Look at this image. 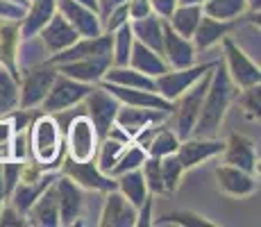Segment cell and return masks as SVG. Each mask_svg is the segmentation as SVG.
<instances>
[{
  "mask_svg": "<svg viewBox=\"0 0 261 227\" xmlns=\"http://www.w3.org/2000/svg\"><path fill=\"white\" fill-rule=\"evenodd\" d=\"M5 200H7V195H5V182H3V173H0V209H3Z\"/></svg>",
  "mask_w": 261,
  "mask_h": 227,
  "instance_id": "cell-53",
  "label": "cell"
},
{
  "mask_svg": "<svg viewBox=\"0 0 261 227\" xmlns=\"http://www.w3.org/2000/svg\"><path fill=\"white\" fill-rule=\"evenodd\" d=\"M216 62H209V64H193V66H187V68H168L166 73L157 75L154 78V87H157V93L164 95L166 100L175 103L179 95L184 93L189 87H193L209 68L214 66Z\"/></svg>",
  "mask_w": 261,
  "mask_h": 227,
  "instance_id": "cell-10",
  "label": "cell"
},
{
  "mask_svg": "<svg viewBox=\"0 0 261 227\" xmlns=\"http://www.w3.org/2000/svg\"><path fill=\"white\" fill-rule=\"evenodd\" d=\"M12 134H14L12 123H9V118L3 114V116H0V148H3V145L12 139Z\"/></svg>",
  "mask_w": 261,
  "mask_h": 227,
  "instance_id": "cell-50",
  "label": "cell"
},
{
  "mask_svg": "<svg viewBox=\"0 0 261 227\" xmlns=\"http://www.w3.org/2000/svg\"><path fill=\"white\" fill-rule=\"evenodd\" d=\"M28 225H39V227H57L59 225V207H57V193H55V184L48 186L34 205L25 214Z\"/></svg>",
  "mask_w": 261,
  "mask_h": 227,
  "instance_id": "cell-26",
  "label": "cell"
},
{
  "mask_svg": "<svg viewBox=\"0 0 261 227\" xmlns=\"http://www.w3.org/2000/svg\"><path fill=\"white\" fill-rule=\"evenodd\" d=\"M59 173L68 175L75 184L82 186L87 191H100V193H107V191L116 189V180L112 175H105L102 170L98 168L95 159L89 161H75L71 157H64L62 166H59Z\"/></svg>",
  "mask_w": 261,
  "mask_h": 227,
  "instance_id": "cell-9",
  "label": "cell"
},
{
  "mask_svg": "<svg viewBox=\"0 0 261 227\" xmlns=\"http://www.w3.org/2000/svg\"><path fill=\"white\" fill-rule=\"evenodd\" d=\"M18 107V78L0 64V116Z\"/></svg>",
  "mask_w": 261,
  "mask_h": 227,
  "instance_id": "cell-37",
  "label": "cell"
},
{
  "mask_svg": "<svg viewBox=\"0 0 261 227\" xmlns=\"http://www.w3.org/2000/svg\"><path fill=\"white\" fill-rule=\"evenodd\" d=\"M225 141L214 139H202V136H189V139H182L177 145V159L179 164L184 166V170L193 168V166L202 164V161L216 157V155L223 153Z\"/></svg>",
  "mask_w": 261,
  "mask_h": 227,
  "instance_id": "cell-19",
  "label": "cell"
},
{
  "mask_svg": "<svg viewBox=\"0 0 261 227\" xmlns=\"http://www.w3.org/2000/svg\"><path fill=\"white\" fill-rule=\"evenodd\" d=\"M137 223V207L129 203L118 189L107 191V198L102 203L98 225L102 227H132Z\"/></svg>",
  "mask_w": 261,
  "mask_h": 227,
  "instance_id": "cell-18",
  "label": "cell"
},
{
  "mask_svg": "<svg viewBox=\"0 0 261 227\" xmlns=\"http://www.w3.org/2000/svg\"><path fill=\"white\" fill-rule=\"evenodd\" d=\"M212 68H209L193 87H189L175 100V109L170 116H173V128H175L173 132L179 136V141L189 139V136L193 134L195 120H198V116H200V107H202V100H204V95H207L209 82H212Z\"/></svg>",
  "mask_w": 261,
  "mask_h": 227,
  "instance_id": "cell-3",
  "label": "cell"
},
{
  "mask_svg": "<svg viewBox=\"0 0 261 227\" xmlns=\"http://www.w3.org/2000/svg\"><path fill=\"white\" fill-rule=\"evenodd\" d=\"M112 43H114L112 32H100L95 37H80L66 50L50 55L48 64L57 66V64H66L73 62V59H84V57H112Z\"/></svg>",
  "mask_w": 261,
  "mask_h": 227,
  "instance_id": "cell-11",
  "label": "cell"
},
{
  "mask_svg": "<svg viewBox=\"0 0 261 227\" xmlns=\"http://www.w3.org/2000/svg\"><path fill=\"white\" fill-rule=\"evenodd\" d=\"M159 166H162V180H164V191L173 193L177 191V186L182 184L184 178V166L179 164L177 155H166V157H159Z\"/></svg>",
  "mask_w": 261,
  "mask_h": 227,
  "instance_id": "cell-39",
  "label": "cell"
},
{
  "mask_svg": "<svg viewBox=\"0 0 261 227\" xmlns=\"http://www.w3.org/2000/svg\"><path fill=\"white\" fill-rule=\"evenodd\" d=\"M105 82L118 84V87H129V89H148V91H157L154 87V78L150 75L139 73L132 66H109L102 75Z\"/></svg>",
  "mask_w": 261,
  "mask_h": 227,
  "instance_id": "cell-30",
  "label": "cell"
},
{
  "mask_svg": "<svg viewBox=\"0 0 261 227\" xmlns=\"http://www.w3.org/2000/svg\"><path fill=\"white\" fill-rule=\"evenodd\" d=\"M127 141H120V139H114V136H105V139H100L98 143V153H95V164H98V168L102 170L105 175L112 173V168L116 166V161L120 159V155L125 153V148H127Z\"/></svg>",
  "mask_w": 261,
  "mask_h": 227,
  "instance_id": "cell-34",
  "label": "cell"
},
{
  "mask_svg": "<svg viewBox=\"0 0 261 227\" xmlns=\"http://www.w3.org/2000/svg\"><path fill=\"white\" fill-rule=\"evenodd\" d=\"M152 195L148 193V198L141 203V207H137V223L134 225H139V227H145V225H152Z\"/></svg>",
  "mask_w": 261,
  "mask_h": 227,
  "instance_id": "cell-48",
  "label": "cell"
},
{
  "mask_svg": "<svg viewBox=\"0 0 261 227\" xmlns=\"http://www.w3.org/2000/svg\"><path fill=\"white\" fill-rule=\"evenodd\" d=\"M223 50H225V68H227L232 82L237 84V89H248L261 82V70H259V62H254L245 48L234 41L232 37H225L223 41Z\"/></svg>",
  "mask_w": 261,
  "mask_h": 227,
  "instance_id": "cell-6",
  "label": "cell"
},
{
  "mask_svg": "<svg viewBox=\"0 0 261 227\" xmlns=\"http://www.w3.org/2000/svg\"><path fill=\"white\" fill-rule=\"evenodd\" d=\"M114 180H116V189L134 207H141V203L148 198V186H145V180H143V175H141V168L127 170V173L118 175V178H114Z\"/></svg>",
  "mask_w": 261,
  "mask_h": 227,
  "instance_id": "cell-33",
  "label": "cell"
},
{
  "mask_svg": "<svg viewBox=\"0 0 261 227\" xmlns=\"http://www.w3.org/2000/svg\"><path fill=\"white\" fill-rule=\"evenodd\" d=\"M220 155H223L225 164L243 168L248 173H254L259 168V155H257V148H254V141L248 139L245 134L229 132Z\"/></svg>",
  "mask_w": 261,
  "mask_h": 227,
  "instance_id": "cell-17",
  "label": "cell"
},
{
  "mask_svg": "<svg viewBox=\"0 0 261 227\" xmlns=\"http://www.w3.org/2000/svg\"><path fill=\"white\" fill-rule=\"evenodd\" d=\"M57 12V0H30L28 9H25L23 18L18 21V32L21 39L37 37L41 32V28L46 25L53 14Z\"/></svg>",
  "mask_w": 261,
  "mask_h": 227,
  "instance_id": "cell-25",
  "label": "cell"
},
{
  "mask_svg": "<svg viewBox=\"0 0 261 227\" xmlns=\"http://www.w3.org/2000/svg\"><path fill=\"white\" fill-rule=\"evenodd\" d=\"M202 12L218 21H237L248 12V7L245 0H207L202 5Z\"/></svg>",
  "mask_w": 261,
  "mask_h": 227,
  "instance_id": "cell-35",
  "label": "cell"
},
{
  "mask_svg": "<svg viewBox=\"0 0 261 227\" xmlns=\"http://www.w3.org/2000/svg\"><path fill=\"white\" fill-rule=\"evenodd\" d=\"M179 5V0H150L152 14H157L159 18H168L175 12V7Z\"/></svg>",
  "mask_w": 261,
  "mask_h": 227,
  "instance_id": "cell-49",
  "label": "cell"
},
{
  "mask_svg": "<svg viewBox=\"0 0 261 227\" xmlns=\"http://www.w3.org/2000/svg\"><path fill=\"white\" fill-rule=\"evenodd\" d=\"M30 155L39 161L46 170H59L62 159L66 157L64 150V134L53 114H37L28 125Z\"/></svg>",
  "mask_w": 261,
  "mask_h": 227,
  "instance_id": "cell-2",
  "label": "cell"
},
{
  "mask_svg": "<svg viewBox=\"0 0 261 227\" xmlns=\"http://www.w3.org/2000/svg\"><path fill=\"white\" fill-rule=\"evenodd\" d=\"M245 7H248V12L259 14V9H261V0H245Z\"/></svg>",
  "mask_w": 261,
  "mask_h": 227,
  "instance_id": "cell-52",
  "label": "cell"
},
{
  "mask_svg": "<svg viewBox=\"0 0 261 227\" xmlns=\"http://www.w3.org/2000/svg\"><path fill=\"white\" fill-rule=\"evenodd\" d=\"M259 84H254V87H248V89H241L237 93L241 107L248 112L250 118H259V107H261V100H259Z\"/></svg>",
  "mask_w": 261,
  "mask_h": 227,
  "instance_id": "cell-44",
  "label": "cell"
},
{
  "mask_svg": "<svg viewBox=\"0 0 261 227\" xmlns=\"http://www.w3.org/2000/svg\"><path fill=\"white\" fill-rule=\"evenodd\" d=\"M39 39L43 41V45H46L48 53L55 55V53H62V50H66L68 45H73L80 39V34H77V30H75L73 25L62 16V14L55 12L53 18H50V21L41 28V32H39Z\"/></svg>",
  "mask_w": 261,
  "mask_h": 227,
  "instance_id": "cell-21",
  "label": "cell"
},
{
  "mask_svg": "<svg viewBox=\"0 0 261 227\" xmlns=\"http://www.w3.org/2000/svg\"><path fill=\"white\" fill-rule=\"evenodd\" d=\"M12 3H16V5H23V7H28V5H30L28 0H12Z\"/></svg>",
  "mask_w": 261,
  "mask_h": 227,
  "instance_id": "cell-56",
  "label": "cell"
},
{
  "mask_svg": "<svg viewBox=\"0 0 261 227\" xmlns=\"http://www.w3.org/2000/svg\"><path fill=\"white\" fill-rule=\"evenodd\" d=\"M55 193L59 207V225H75L84 211V189L75 184L68 175L59 173V178L55 180Z\"/></svg>",
  "mask_w": 261,
  "mask_h": 227,
  "instance_id": "cell-12",
  "label": "cell"
},
{
  "mask_svg": "<svg viewBox=\"0 0 261 227\" xmlns=\"http://www.w3.org/2000/svg\"><path fill=\"white\" fill-rule=\"evenodd\" d=\"M28 3H30V0H28Z\"/></svg>",
  "mask_w": 261,
  "mask_h": 227,
  "instance_id": "cell-57",
  "label": "cell"
},
{
  "mask_svg": "<svg viewBox=\"0 0 261 227\" xmlns=\"http://www.w3.org/2000/svg\"><path fill=\"white\" fill-rule=\"evenodd\" d=\"M25 9L28 7L12 3V0H0V21H21Z\"/></svg>",
  "mask_w": 261,
  "mask_h": 227,
  "instance_id": "cell-45",
  "label": "cell"
},
{
  "mask_svg": "<svg viewBox=\"0 0 261 227\" xmlns=\"http://www.w3.org/2000/svg\"><path fill=\"white\" fill-rule=\"evenodd\" d=\"M109 66H112V57H84V59H73V62L66 64H57L55 68H57V73L68 75V78L77 80V82L98 84Z\"/></svg>",
  "mask_w": 261,
  "mask_h": 227,
  "instance_id": "cell-22",
  "label": "cell"
},
{
  "mask_svg": "<svg viewBox=\"0 0 261 227\" xmlns=\"http://www.w3.org/2000/svg\"><path fill=\"white\" fill-rule=\"evenodd\" d=\"M162 57L166 59L168 68H187L195 64V45L191 39L177 34L164 18V39H162Z\"/></svg>",
  "mask_w": 261,
  "mask_h": 227,
  "instance_id": "cell-14",
  "label": "cell"
},
{
  "mask_svg": "<svg viewBox=\"0 0 261 227\" xmlns=\"http://www.w3.org/2000/svg\"><path fill=\"white\" fill-rule=\"evenodd\" d=\"M112 37H114V43H112V66H127L129 53H132V43H134V34H132V28H129V21L114 30Z\"/></svg>",
  "mask_w": 261,
  "mask_h": 227,
  "instance_id": "cell-36",
  "label": "cell"
},
{
  "mask_svg": "<svg viewBox=\"0 0 261 227\" xmlns=\"http://www.w3.org/2000/svg\"><path fill=\"white\" fill-rule=\"evenodd\" d=\"M127 0H98V16L100 21H102L105 16H107L109 12H112L114 7H118V5H125Z\"/></svg>",
  "mask_w": 261,
  "mask_h": 227,
  "instance_id": "cell-51",
  "label": "cell"
},
{
  "mask_svg": "<svg viewBox=\"0 0 261 227\" xmlns=\"http://www.w3.org/2000/svg\"><path fill=\"white\" fill-rule=\"evenodd\" d=\"M21 41L18 21H0V64L7 66L14 75L16 73V48Z\"/></svg>",
  "mask_w": 261,
  "mask_h": 227,
  "instance_id": "cell-31",
  "label": "cell"
},
{
  "mask_svg": "<svg viewBox=\"0 0 261 227\" xmlns=\"http://www.w3.org/2000/svg\"><path fill=\"white\" fill-rule=\"evenodd\" d=\"M145 157H148V153L141 148V145H137L132 141V143L125 148V153L120 155V159L116 161V166L112 168V178H118V175L127 173V170H134V168H141V164L145 161Z\"/></svg>",
  "mask_w": 261,
  "mask_h": 227,
  "instance_id": "cell-40",
  "label": "cell"
},
{
  "mask_svg": "<svg viewBox=\"0 0 261 227\" xmlns=\"http://www.w3.org/2000/svg\"><path fill=\"white\" fill-rule=\"evenodd\" d=\"M237 21H218V18H212L202 12V18H200L198 28H195L193 37H191L195 50H209L214 45H218L227 34H232L237 30Z\"/></svg>",
  "mask_w": 261,
  "mask_h": 227,
  "instance_id": "cell-23",
  "label": "cell"
},
{
  "mask_svg": "<svg viewBox=\"0 0 261 227\" xmlns=\"http://www.w3.org/2000/svg\"><path fill=\"white\" fill-rule=\"evenodd\" d=\"M98 143H100V136L95 132L91 118L84 112L75 114L71 123L66 125V139H64L66 157H71L75 161H89L98 153Z\"/></svg>",
  "mask_w": 261,
  "mask_h": 227,
  "instance_id": "cell-4",
  "label": "cell"
},
{
  "mask_svg": "<svg viewBox=\"0 0 261 227\" xmlns=\"http://www.w3.org/2000/svg\"><path fill=\"white\" fill-rule=\"evenodd\" d=\"M239 89L232 82L227 68L220 62L214 64L212 68V82H209L207 95L202 100V107H200V116L195 120V128L191 136H202V139H214L220 130L225 114H227L232 100L237 98Z\"/></svg>",
  "mask_w": 261,
  "mask_h": 227,
  "instance_id": "cell-1",
  "label": "cell"
},
{
  "mask_svg": "<svg viewBox=\"0 0 261 227\" xmlns=\"http://www.w3.org/2000/svg\"><path fill=\"white\" fill-rule=\"evenodd\" d=\"M0 225L3 227H9V225L21 227V225H28V220H25L23 214H18V211L9 205V207H3V209H0Z\"/></svg>",
  "mask_w": 261,
  "mask_h": 227,
  "instance_id": "cell-46",
  "label": "cell"
},
{
  "mask_svg": "<svg viewBox=\"0 0 261 227\" xmlns=\"http://www.w3.org/2000/svg\"><path fill=\"white\" fill-rule=\"evenodd\" d=\"M59 178V173L55 170H46V173L39 178V182H32V184H25V182H18L16 186L12 189L7 200H12V207L18 211V214H28V209L34 205V200L48 189V186L55 184V180Z\"/></svg>",
  "mask_w": 261,
  "mask_h": 227,
  "instance_id": "cell-24",
  "label": "cell"
},
{
  "mask_svg": "<svg viewBox=\"0 0 261 227\" xmlns=\"http://www.w3.org/2000/svg\"><path fill=\"white\" fill-rule=\"evenodd\" d=\"M50 53L46 50L43 41L37 37H28V39H21L18 41V48H16V73H18V80H21V73H25L28 68L32 66H39V64L48 62Z\"/></svg>",
  "mask_w": 261,
  "mask_h": 227,
  "instance_id": "cell-29",
  "label": "cell"
},
{
  "mask_svg": "<svg viewBox=\"0 0 261 227\" xmlns=\"http://www.w3.org/2000/svg\"><path fill=\"white\" fill-rule=\"evenodd\" d=\"M7 148V159H16V161H23L25 157H30V141H28V132H14L12 139L5 143Z\"/></svg>",
  "mask_w": 261,
  "mask_h": 227,
  "instance_id": "cell-43",
  "label": "cell"
},
{
  "mask_svg": "<svg viewBox=\"0 0 261 227\" xmlns=\"http://www.w3.org/2000/svg\"><path fill=\"white\" fill-rule=\"evenodd\" d=\"M84 105V114L91 118L95 132H98L100 139H105L109 132V128L114 125V118H116V112L120 107L118 98H114L107 89H102L100 84H93L91 91L87 93V98L82 100Z\"/></svg>",
  "mask_w": 261,
  "mask_h": 227,
  "instance_id": "cell-8",
  "label": "cell"
},
{
  "mask_svg": "<svg viewBox=\"0 0 261 227\" xmlns=\"http://www.w3.org/2000/svg\"><path fill=\"white\" fill-rule=\"evenodd\" d=\"M129 28H132V34L137 41H141L148 48L157 50L162 55V39H164V18H159L157 14H150V16L143 18H134L129 21Z\"/></svg>",
  "mask_w": 261,
  "mask_h": 227,
  "instance_id": "cell-28",
  "label": "cell"
},
{
  "mask_svg": "<svg viewBox=\"0 0 261 227\" xmlns=\"http://www.w3.org/2000/svg\"><path fill=\"white\" fill-rule=\"evenodd\" d=\"M177 145H179V136L175 134L173 130H168L166 125H162V128L154 132L152 139H150L145 153H148L150 157H166V155L177 153Z\"/></svg>",
  "mask_w": 261,
  "mask_h": 227,
  "instance_id": "cell-38",
  "label": "cell"
},
{
  "mask_svg": "<svg viewBox=\"0 0 261 227\" xmlns=\"http://www.w3.org/2000/svg\"><path fill=\"white\" fill-rule=\"evenodd\" d=\"M21 78L23 80H18V107L34 109L43 103L46 93L53 87L55 78H57V68L53 64L43 62L21 73Z\"/></svg>",
  "mask_w": 261,
  "mask_h": 227,
  "instance_id": "cell-5",
  "label": "cell"
},
{
  "mask_svg": "<svg viewBox=\"0 0 261 227\" xmlns=\"http://www.w3.org/2000/svg\"><path fill=\"white\" fill-rule=\"evenodd\" d=\"M93 84H87V82H77V80L68 78V75H62L57 73L55 78L53 87L46 93L43 103L39 105L43 114H57V112H64V109H71V107H77L87 93L91 91Z\"/></svg>",
  "mask_w": 261,
  "mask_h": 227,
  "instance_id": "cell-7",
  "label": "cell"
},
{
  "mask_svg": "<svg viewBox=\"0 0 261 227\" xmlns=\"http://www.w3.org/2000/svg\"><path fill=\"white\" fill-rule=\"evenodd\" d=\"M127 14H129V21L150 16V14H152L150 0H127Z\"/></svg>",
  "mask_w": 261,
  "mask_h": 227,
  "instance_id": "cell-47",
  "label": "cell"
},
{
  "mask_svg": "<svg viewBox=\"0 0 261 227\" xmlns=\"http://www.w3.org/2000/svg\"><path fill=\"white\" fill-rule=\"evenodd\" d=\"M141 175L145 180V186H148V193L152 195H162L166 193L164 191V180H162V166H159V157H145V161L141 164Z\"/></svg>",
  "mask_w": 261,
  "mask_h": 227,
  "instance_id": "cell-41",
  "label": "cell"
},
{
  "mask_svg": "<svg viewBox=\"0 0 261 227\" xmlns=\"http://www.w3.org/2000/svg\"><path fill=\"white\" fill-rule=\"evenodd\" d=\"M207 0H179V5H204Z\"/></svg>",
  "mask_w": 261,
  "mask_h": 227,
  "instance_id": "cell-55",
  "label": "cell"
},
{
  "mask_svg": "<svg viewBox=\"0 0 261 227\" xmlns=\"http://www.w3.org/2000/svg\"><path fill=\"white\" fill-rule=\"evenodd\" d=\"M154 225H187V227H216L212 220L202 218V216L193 214V211H170L164 214L159 220H154Z\"/></svg>",
  "mask_w": 261,
  "mask_h": 227,
  "instance_id": "cell-42",
  "label": "cell"
},
{
  "mask_svg": "<svg viewBox=\"0 0 261 227\" xmlns=\"http://www.w3.org/2000/svg\"><path fill=\"white\" fill-rule=\"evenodd\" d=\"M100 87L107 89L114 98H118V103L123 105H134V107H148V109H162V112L173 114L175 103L166 100L164 95H159L157 91H148V89H129V87H118V84L105 82L100 80Z\"/></svg>",
  "mask_w": 261,
  "mask_h": 227,
  "instance_id": "cell-15",
  "label": "cell"
},
{
  "mask_svg": "<svg viewBox=\"0 0 261 227\" xmlns=\"http://www.w3.org/2000/svg\"><path fill=\"white\" fill-rule=\"evenodd\" d=\"M127 66L137 68L139 73L150 75V78H157V75L168 70L166 59H164L157 50L148 48V45H143L141 41H137V39H134V43H132V53H129Z\"/></svg>",
  "mask_w": 261,
  "mask_h": 227,
  "instance_id": "cell-27",
  "label": "cell"
},
{
  "mask_svg": "<svg viewBox=\"0 0 261 227\" xmlns=\"http://www.w3.org/2000/svg\"><path fill=\"white\" fill-rule=\"evenodd\" d=\"M200 18H202V5H177L175 12L170 14L166 21L177 34L191 39L195 28H198Z\"/></svg>",
  "mask_w": 261,
  "mask_h": 227,
  "instance_id": "cell-32",
  "label": "cell"
},
{
  "mask_svg": "<svg viewBox=\"0 0 261 227\" xmlns=\"http://www.w3.org/2000/svg\"><path fill=\"white\" fill-rule=\"evenodd\" d=\"M216 180H218V189L229 198H248L257 191V178L254 173H248L237 166H216Z\"/></svg>",
  "mask_w": 261,
  "mask_h": 227,
  "instance_id": "cell-20",
  "label": "cell"
},
{
  "mask_svg": "<svg viewBox=\"0 0 261 227\" xmlns=\"http://www.w3.org/2000/svg\"><path fill=\"white\" fill-rule=\"evenodd\" d=\"M77 3L87 5V7H91V9H93V12H98V0H77Z\"/></svg>",
  "mask_w": 261,
  "mask_h": 227,
  "instance_id": "cell-54",
  "label": "cell"
},
{
  "mask_svg": "<svg viewBox=\"0 0 261 227\" xmlns=\"http://www.w3.org/2000/svg\"><path fill=\"white\" fill-rule=\"evenodd\" d=\"M57 12L77 30L80 37H95V34L105 32L98 12H93L91 7L77 3V0H57Z\"/></svg>",
  "mask_w": 261,
  "mask_h": 227,
  "instance_id": "cell-16",
  "label": "cell"
},
{
  "mask_svg": "<svg viewBox=\"0 0 261 227\" xmlns=\"http://www.w3.org/2000/svg\"><path fill=\"white\" fill-rule=\"evenodd\" d=\"M168 112L162 109H148V107H134V105H123L120 103L114 125H118L129 139H134V134H139L148 125H159L168 118Z\"/></svg>",
  "mask_w": 261,
  "mask_h": 227,
  "instance_id": "cell-13",
  "label": "cell"
}]
</instances>
